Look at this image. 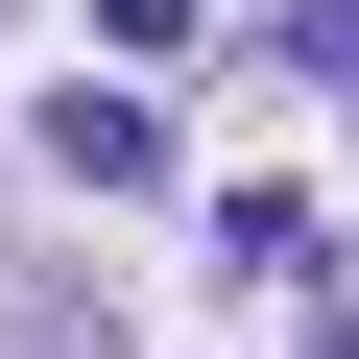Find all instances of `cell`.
<instances>
[{"mask_svg":"<svg viewBox=\"0 0 359 359\" xmlns=\"http://www.w3.org/2000/svg\"><path fill=\"white\" fill-rule=\"evenodd\" d=\"M25 359H120V335H72V311H48V335H25Z\"/></svg>","mask_w":359,"mask_h":359,"instance_id":"obj_2","label":"cell"},{"mask_svg":"<svg viewBox=\"0 0 359 359\" xmlns=\"http://www.w3.org/2000/svg\"><path fill=\"white\" fill-rule=\"evenodd\" d=\"M48 168H72V192H144V168H168V120H144V96H96V72H72V96H48Z\"/></svg>","mask_w":359,"mask_h":359,"instance_id":"obj_1","label":"cell"}]
</instances>
